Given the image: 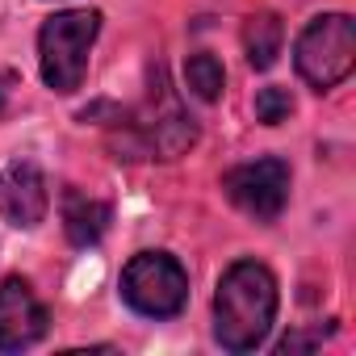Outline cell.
<instances>
[{
    "label": "cell",
    "mask_w": 356,
    "mask_h": 356,
    "mask_svg": "<svg viewBox=\"0 0 356 356\" xmlns=\"http://www.w3.org/2000/svg\"><path fill=\"white\" fill-rule=\"evenodd\" d=\"M277 277L260 260H235L214 293V335L227 352H256L277 318Z\"/></svg>",
    "instance_id": "1"
},
{
    "label": "cell",
    "mask_w": 356,
    "mask_h": 356,
    "mask_svg": "<svg viewBox=\"0 0 356 356\" xmlns=\"http://www.w3.org/2000/svg\"><path fill=\"white\" fill-rule=\"evenodd\" d=\"M101 34V13L97 9H67L47 17L42 34H38V63H42V80L51 92H76L84 84L88 72V51Z\"/></svg>",
    "instance_id": "2"
},
{
    "label": "cell",
    "mask_w": 356,
    "mask_h": 356,
    "mask_svg": "<svg viewBox=\"0 0 356 356\" xmlns=\"http://www.w3.org/2000/svg\"><path fill=\"white\" fill-rule=\"evenodd\" d=\"M293 63H298V76L314 92H327V88L343 84L356 67V26H352V17L348 13L314 17L293 42Z\"/></svg>",
    "instance_id": "3"
},
{
    "label": "cell",
    "mask_w": 356,
    "mask_h": 356,
    "mask_svg": "<svg viewBox=\"0 0 356 356\" xmlns=\"http://www.w3.org/2000/svg\"><path fill=\"white\" fill-rule=\"evenodd\" d=\"M122 298L143 318H176L189 302V273L168 252H138L122 268Z\"/></svg>",
    "instance_id": "4"
},
{
    "label": "cell",
    "mask_w": 356,
    "mask_h": 356,
    "mask_svg": "<svg viewBox=\"0 0 356 356\" xmlns=\"http://www.w3.org/2000/svg\"><path fill=\"white\" fill-rule=\"evenodd\" d=\"M227 197L256 222H277L285 202H289V163L268 155V159H252L239 163L222 176Z\"/></svg>",
    "instance_id": "5"
},
{
    "label": "cell",
    "mask_w": 356,
    "mask_h": 356,
    "mask_svg": "<svg viewBox=\"0 0 356 356\" xmlns=\"http://www.w3.org/2000/svg\"><path fill=\"white\" fill-rule=\"evenodd\" d=\"M51 193H47V176L34 159H13L5 172H0V218L9 227H38L47 218Z\"/></svg>",
    "instance_id": "6"
},
{
    "label": "cell",
    "mask_w": 356,
    "mask_h": 356,
    "mask_svg": "<svg viewBox=\"0 0 356 356\" xmlns=\"http://www.w3.org/2000/svg\"><path fill=\"white\" fill-rule=\"evenodd\" d=\"M47 306L22 277L0 281V352H22L47 335Z\"/></svg>",
    "instance_id": "7"
},
{
    "label": "cell",
    "mask_w": 356,
    "mask_h": 356,
    "mask_svg": "<svg viewBox=\"0 0 356 356\" xmlns=\"http://www.w3.org/2000/svg\"><path fill=\"white\" fill-rule=\"evenodd\" d=\"M138 138H143L147 155L176 159V155H185L197 143V122L189 113H181L176 105H163V113H155L147 126H138Z\"/></svg>",
    "instance_id": "8"
},
{
    "label": "cell",
    "mask_w": 356,
    "mask_h": 356,
    "mask_svg": "<svg viewBox=\"0 0 356 356\" xmlns=\"http://www.w3.org/2000/svg\"><path fill=\"white\" fill-rule=\"evenodd\" d=\"M109 218H113V210L105 202H97V197H84L76 189L63 197V231H67V239L76 248H92L109 231Z\"/></svg>",
    "instance_id": "9"
},
{
    "label": "cell",
    "mask_w": 356,
    "mask_h": 356,
    "mask_svg": "<svg viewBox=\"0 0 356 356\" xmlns=\"http://www.w3.org/2000/svg\"><path fill=\"white\" fill-rule=\"evenodd\" d=\"M281 42H285V30H281V17L277 13H252L248 26H243V55L256 72H268L281 55Z\"/></svg>",
    "instance_id": "10"
},
{
    "label": "cell",
    "mask_w": 356,
    "mask_h": 356,
    "mask_svg": "<svg viewBox=\"0 0 356 356\" xmlns=\"http://www.w3.org/2000/svg\"><path fill=\"white\" fill-rule=\"evenodd\" d=\"M185 80H189V88H193L202 101H218V97H222V84H227V72H222V63H218L214 55L197 51V55H189V63H185Z\"/></svg>",
    "instance_id": "11"
},
{
    "label": "cell",
    "mask_w": 356,
    "mask_h": 356,
    "mask_svg": "<svg viewBox=\"0 0 356 356\" xmlns=\"http://www.w3.org/2000/svg\"><path fill=\"white\" fill-rule=\"evenodd\" d=\"M293 113V97H289V88H260L256 92V122H264V126H281L285 118Z\"/></svg>",
    "instance_id": "12"
},
{
    "label": "cell",
    "mask_w": 356,
    "mask_h": 356,
    "mask_svg": "<svg viewBox=\"0 0 356 356\" xmlns=\"http://www.w3.org/2000/svg\"><path fill=\"white\" fill-rule=\"evenodd\" d=\"M5 84H13V76H9V72H5V76H0V97H5V92H9Z\"/></svg>",
    "instance_id": "13"
}]
</instances>
